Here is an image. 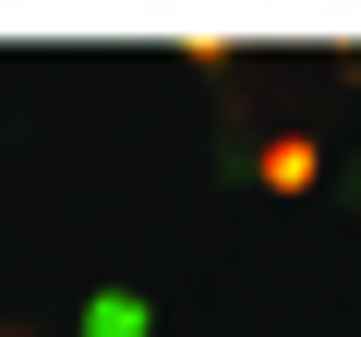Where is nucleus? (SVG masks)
<instances>
[{
	"instance_id": "f257e3e1",
	"label": "nucleus",
	"mask_w": 361,
	"mask_h": 337,
	"mask_svg": "<svg viewBox=\"0 0 361 337\" xmlns=\"http://www.w3.org/2000/svg\"><path fill=\"white\" fill-rule=\"evenodd\" d=\"M253 168H265V193H313L325 145H313V133H265V157H253Z\"/></svg>"
}]
</instances>
